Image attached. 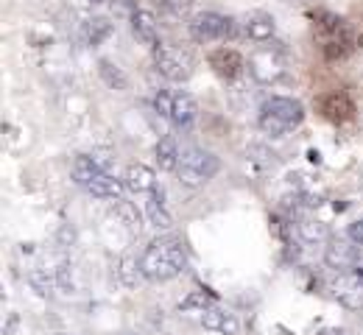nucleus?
Segmentation results:
<instances>
[{
  "label": "nucleus",
  "mask_w": 363,
  "mask_h": 335,
  "mask_svg": "<svg viewBox=\"0 0 363 335\" xmlns=\"http://www.w3.org/2000/svg\"><path fill=\"white\" fill-rule=\"evenodd\" d=\"M333 296L350 307V310H363V271H344L333 280Z\"/></svg>",
  "instance_id": "obj_8"
},
{
  "label": "nucleus",
  "mask_w": 363,
  "mask_h": 335,
  "mask_svg": "<svg viewBox=\"0 0 363 335\" xmlns=\"http://www.w3.org/2000/svg\"><path fill=\"white\" fill-rule=\"evenodd\" d=\"M201 324H204V330L221 335H238V330H240L238 316L232 310H227V307H216V305L201 313Z\"/></svg>",
  "instance_id": "obj_11"
},
{
  "label": "nucleus",
  "mask_w": 363,
  "mask_h": 335,
  "mask_svg": "<svg viewBox=\"0 0 363 335\" xmlns=\"http://www.w3.org/2000/svg\"><path fill=\"white\" fill-rule=\"evenodd\" d=\"M123 185H126V191L132 193H154L157 191V174H154V168L151 165H143V162H132L129 168H126V174H123Z\"/></svg>",
  "instance_id": "obj_12"
},
{
  "label": "nucleus",
  "mask_w": 363,
  "mask_h": 335,
  "mask_svg": "<svg viewBox=\"0 0 363 335\" xmlns=\"http://www.w3.org/2000/svg\"><path fill=\"white\" fill-rule=\"evenodd\" d=\"M187 266V254L184 246L177 238H160L148 243V249L140 257V268L143 277L151 283H168L174 277H179Z\"/></svg>",
  "instance_id": "obj_1"
},
{
  "label": "nucleus",
  "mask_w": 363,
  "mask_h": 335,
  "mask_svg": "<svg viewBox=\"0 0 363 335\" xmlns=\"http://www.w3.org/2000/svg\"><path fill=\"white\" fill-rule=\"evenodd\" d=\"M296 235L302 238V243H324V240L330 238V229H327V224H321V221L302 218V221L296 224Z\"/></svg>",
  "instance_id": "obj_23"
},
{
  "label": "nucleus",
  "mask_w": 363,
  "mask_h": 335,
  "mask_svg": "<svg viewBox=\"0 0 363 335\" xmlns=\"http://www.w3.org/2000/svg\"><path fill=\"white\" fill-rule=\"evenodd\" d=\"M179 145L174 137H160V143H157V165H160V171H177L179 168Z\"/></svg>",
  "instance_id": "obj_21"
},
{
  "label": "nucleus",
  "mask_w": 363,
  "mask_h": 335,
  "mask_svg": "<svg viewBox=\"0 0 363 335\" xmlns=\"http://www.w3.org/2000/svg\"><path fill=\"white\" fill-rule=\"evenodd\" d=\"M112 212H115V218H118L132 235H140V229H143V215L137 212V207L132 204V201L118 198V201L112 204Z\"/></svg>",
  "instance_id": "obj_20"
},
{
  "label": "nucleus",
  "mask_w": 363,
  "mask_h": 335,
  "mask_svg": "<svg viewBox=\"0 0 363 335\" xmlns=\"http://www.w3.org/2000/svg\"><path fill=\"white\" fill-rule=\"evenodd\" d=\"M324 112H327V118L330 120H350L352 118V112H355V106H352V101L344 96V93H333V96L324 98Z\"/></svg>",
  "instance_id": "obj_22"
},
{
  "label": "nucleus",
  "mask_w": 363,
  "mask_h": 335,
  "mask_svg": "<svg viewBox=\"0 0 363 335\" xmlns=\"http://www.w3.org/2000/svg\"><path fill=\"white\" fill-rule=\"evenodd\" d=\"M59 335H65V333H59Z\"/></svg>",
  "instance_id": "obj_31"
},
{
  "label": "nucleus",
  "mask_w": 363,
  "mask_h": 335,
  "mask_svg": "<svg viewBox=\"0 0 363 335\" xmlns=\"http://www.w3.org/2000/svg\"><path fill=\"white\" fill-rule=\"evenodd\" d=\"M210 64H213V67H216V73H218V76H224V79H235V76H240V73H243V67H246L243 56L232 48L213 50V53H210Z\"/></svg>",
  "instance_id": "obj_13"
},
{
  "label": "nucleus",
  "mask_w": 363,
  "mask_h": 335,
  "mask_svg": "<svg viewBox=\"0 0 363 335\" xmlns=\"http://www.w3.org/2000/svg\"><path fill=\"white\" fill-rule=\"evenodd\" d=\"M288 70V62H285V53L279 48H260L257 53H252L249 59V73L255 76V81L260 84H277Z\"/></svg>",
  "instance_id": "obj_7"
},
{
  "label": "nucleus",
  "mask_w": 363,
  "mask_h": 335,
  "mask_svg": "<svg viewBox=\"0 0 363 335\" xmlns=\"http://www.w3.org/2000/svg\"><path fill=\"white\" fill-rule=\"evenodd\" d=\"M98 76H101V81H104L109 90H118V93L129 90V79H126V73H123L115 62H109V59H98Z\"/></svg>",
  "instance_id": "obj_18"
},
{
  "label": "nucleus",
  "mask_w": 363,
  "mask_h": 335,
  "mask_svg": "<svg viewBox=\"0 0 363 335\" xmlns=\"http://www.w3.org/2000/svg\"><path fill=\"white\" fill-rule=\"evenodd\" d=\"M112 31H115V25H112L106 17H90V20L82 23V40H84V45H90V48L101 45L104 40H109Z\"/></svg>",
  "instance_id": "obj_17"
},
{
  "label": "nucleus",
  "mask_w": 363,
  "mask_h": 335,
  "mask_svg": "<svg viewBox=\"0 0 363 335\" xmlns=\"http://www.w3.org/2000/svg\"><path fill=\"white\" fill-rule=\"evenodd\" d=\"M213 307V299L204 293V290H193V293H187L184 299L179 302V310L182 313H190V310H199V313H204V310H210Z\"/></svg>",
  "instance_id": "obj_25"
},
{
  "label": "nucleus",
  "mask_w": 363,
  "mask_h": 335,
  "mask_svg": "<svg viewBox=\"0 0 363 335\" xmlns=\"http://www.w3.org/2000/svg\"><path fill=\"white\" fill-rule=\"evenodd\" d=\"M140 274H143V268H140V263H137L135 257H123V260H121V266H118V277H121V283H123L126 288H135Z\"/></svg>",
  "instance_id": "obj_26"
},
{
  "label": "nucleus",
  "mask_w": 363,
  "mask_h": 335,
  "mask_svg": "<svg viewBox=\"0 0 363 335\" xmlns=\"http://www.w3.org/2000/svg\"><path fill=\"white\" fill-rule=\"evenodd\" d=\"M240 28H243V37L246 40H252V42H272L274 34H277V23H274L272 14H266V11H252V14H246L243 17V23H240Z\"/></svg>",
  "instance_id": "obj_10"
},
{
  "label": "nucleus",
  "mask_w": 363,
  "mask_h": 335,
  "mask_svg": "<svg viewBox=\"0 0 363 335\" xmlns=\"http://www.w3.org/2000/svg\"><path fill=\"white\" fill-rule=\"evenodd\" d=\"M154 3H157L160 11L168 14V17H182V14H187V8H190V0H154Z\"/></svg>",
  "instance_id": "obj_27"
},
{
  "label": "nucleus",
  "mask_w": 363,
  "mask_h": 335,
  "mask_svg": "<svg viewBox=\"0 0 363 335\" xmlns=\"http://www.w3.org/2000/svg\"><path fill=\"white\" fill-rule=\"evenodd\" d=\"M324 263L330 266V268H335L338 274H344V271H355L358 268V263H361V249H358V243H344V240H333L330 246H327V251H324Z\"/></svg>",
  "instance_id": "obj_9"
},
{
  "label": "nucleus",
  "mask_w": 363,
  "mask_h": 335,
  "mask_svg": "<svg viewBox=\"0 0 363 335\" xmlns=\"http://www.w3.org/2000/svg\"><path fill=\"white\" fill-rule=\"evenodd\" d=\"M190 34L199 42H216V40H227L235 34V20L218 11H199L190 17Z\"/></svg>",
  "instance_id": "obj_6"
},
{
  "label": "nucleus",
  "mask_w": 363,
  "mask_h": 335,
  "mask_svg": "<svg viewBox=\"0 0 363 335\" xmlns=\"http://www.w3.org/2000/svg\"><path fill=\"white\" fill-rule=\"evenodd\" d=\"M347 235H350V240H352V243H358V246H363V218H358L355 224H350Z\"/></svg>",
  "instance_id": "obj_28"
},
{
  "label": "nucleus",
  "mask_w": 363,
  "mask_h": 335,
  "mask_svg": "<svg viewBox=\"0 0 363 335\" xmlns=\"http://www.w3.org/2000/svg\"><path fill=\"white\" fill-rule=\"evenodd\" d=\"M154 67L168 81H187L196 70V59L190 50L179 48V45H162L160 42L154 48Z\"/></svg>",
  "instance_id": "obj_4"
},
{
  "label": "nucleus",
  "mask_w": 363,
  "mask_h": 335,
  "mask_svg": "<svg viewBox=\"0 0 363 335\" xmlns=\"http://www.w3.org/2000/svg\"><path fill=\"white\" fill-rule=\"evenodd\" d=\"M321 335H352L350 330H344V327H330V330H324Z\"/></svg>",
  "instance_id": "obj_29"
},
{
  "label": "nucleus",
  "mask_w": 363,
  "mask_h": 335,
  "mask_svg": "<svg viewBox=\"0 0 363 335\" xmlns=\"http://www.w3.org/2000/svg\"><path fill=\"white\" fill-rule=\"evenodd\" d=\"M221 171V162L213 151L207 148H199V145H190L184 148L179 157V168H177V176L184 188H201L207 185L216 174Z\"/></svg>",
  "instance_id": "obj_3"
},
{
  "label": "nucleus",
  "mask_w": 363,
  "mask_h": 335,
  "mask_svg": "<svg viewBox=\"0 0 363 335\" xmlns=\"http://www.w3.org/2000/svg\"><path fill=\"white\" fill-rule=\"evenodd\" d=\"M90 3H106V0H90Z\"/></svg>",
  "instance_id": "obj_30"
},
{
  "label": "nucleus",
  "mask_w": 363,
  "mask_h": 335,
  "mask_svg": "<svg viewBox=\"0 0 363 335\" xmlns=\"http://www.w3.org/2000/svg\"><path fill=\"white\" fill-rule=\"evenodd\" d=\"M123 188H126V185H123L121 179H115L112 174H101L90 188H87V193L95 195V198H112V201H118V198L123 195Z\"/></svg>",
  "instance_id": "obj_19"
},
{
  "label": "nucleus",
  "mask_w": 363,
  "mask_h": 335,
  "mask_svg": "<svg viewBox=\"0 0 363 335\" xmlns=\"http://www.w3.org/2000/svg\"><path fill=\"white\" fill-rule=\"evenodd\" d=\"M132 31H135V37L140 40V42H145V45H151V48H157V45H160L157 17H154L151 11H145V8L132 11Z\"/></svg>",
  "instance_id": "obj_15"
},
{
  "label": "nucleus",
  "mask_w": 363,
  "mask_h": 335,
  "mask_svg": "<svg viewBox=\"0 0 363 335\" xmlns=\"http://www.w3.org/2000/svg\"><path fill=\"white\" fill-rule=\"evenodd\" d=\"M145 215H148V224H151L154 229H171V227H174V218H171V212H168V207H165V193L160 191V188L154 193H148Z\"/></svg>",
  "instance_id": "obj_14"
},
{
  "label": "nucleus",
  "mask_w": 363,
  "mask_h": 335,
  "mask_svg": "<svg viewBox=\"0 0 363 335\" xmlns=\"http://www.w3.org/2000/svg\"><path fill=\"white\" fill-rule=\"evenodd\" d=\"M154 109L165 118V120H171L177 129H187V126H193V120L199 118V103H196V98L187 96V93H157L154 96Z\"/></svg>",
  "instance_id": "obj_5"
},
{
  "label": "nucleus",
  "mask_w": 363,
  "mask_h": 335,
  "mask_svg": "<svg viewBox=\"0 0 363 335\" xmlns=\"http://www.w3.org/2000/svg\"><path fill=\"white\" fill-rule=\"evenodd\" d=\"M302 120H305V106L296 98H285V96L269 98L263 103V109H260V118H257L263 135H272V137H285Z\"/></svg>",
  "instance_id": "obj_2"
},
{
  "label": "nucleus",
  "mask_w": 363,
  "mask_h": 335,
  "mask_svg": "<svg viewBox=\"0 0 363 335\" xmlns=\"http://www.w3.org/2000/svg\"><path fill=\"white\" fill-rule=\"evenodd\" d=\"M101 174H106L92 157H87V154H82V157H76V162H73V168H70V176H73V182L79 185V188H90L92 182L101 176Z\"/></svg>",
  "instance_id": "obj_16"
},
{
  "label": "nucleus",
  "mask_w": 363,
  "mask_h": 335,
  "mask_svg": "<svg viewBox=\"0 0 363 335\" xmlns=\"http://www.w3.org/2000/svg\"><path fill=\"white\" fill-rule=\"evenodd\" d=\"M28 283H31V288H34L40 296H53V290L59 288L56 271H48V268H34V271L28 274Z\"/></svg>",
  "instance_id": "obj_24"
}]
</instances>
